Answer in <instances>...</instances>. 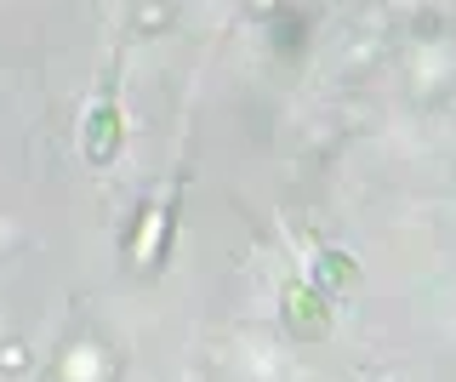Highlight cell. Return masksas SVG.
<instances>
[{
  "label": "cell",
  "mask_w": 456,
  "mask_h": 382,
  "mask_svg": "<svg viewBox=\"0 0 456 382\" xmlns=\"http://www.w3.org/2000/svg\"><path fill=\"white\" fill-rule=\"evenodd\" d=\"M114 149H120V120H114V86H103V109L86 132V154H92V166H103Z\"/></svg>",
  "instance_id": "1"
}]
</instances>
